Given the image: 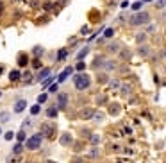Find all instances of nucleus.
Instances as JSON below:
<instances>
[{"mask_svg":"<svg viewBox=\"0 0 166 163\" xmlns=\"http://www.w3.org/2000/svg\"><path fill=\"white\" fill-rule=\"evenodd\" d=\"M73 83H75V88H77V90H86V88H89V84H91V77H89L88 74H84V72H79V74H75V77H73Z\"/></svg>","mask_w":166,"mask_h":163,"instance_id":"1","label":"nucleus"},{"mask_svg":"<svg viewBox=\"0 0 166 163\" xmlns=\"http://www.w3.org/2000/svg\"><path fill=\"white\" fill-rule=\"evenodd\" d=\"M150 22V14L147 13V11H143V13H138V14H134L132 18H130V25H145V23H148Z\"/></svg>","mask_w":166,"mask_h":163,"instance_id":"2","label":"nucleus"},{"mask_svg":"<svg viewBox=\"0 0 166 163\" xmlns=\"http://www.w3.org/2000/svg\"><path fill=\"white\" fill-rule=\"evenodd\" d=\"M41 134H45L46 138H54V136L57 134L56 124H52V122H45V124H41Z\"/></svg>","mask_w":166,"mask_h":163,"instance_id":"3","label":"nucleus"},{"mask_svg":"<svg viewBox=\"0 0 166 163\" xmlns=\"http://www.w3.org/2000/svg\"><path fill=\"white\" fill-rule=\"evenodd\" d=\"M39 145H41V134H34V136L27 138V142H25V147H27L29 151L39 149Z\"/></svg>","mask_w":166,"mask_h":163,"instance_id":"4","label":"nucleus"},{"mask_svg":"<svg viewBox=\"0 0 166 163\" xmlns=\"http://www.w3.org/2000/svg\"><path fill=\"white\" fill-rule=\"evenodd\" d=\"M57 106H59V109H64L68 106V95L66 93H59L57 95Z\"/></svg>","mask_w":166,"mask_h":163,"instance_id":"5","label":"nucleus"},{"mask_svg":"<svg viewBox=\"0 0 166 163\" xmlns=\"http://www.w3.org/2000/svg\"><path fill=\"white\" fill-rule=\"evenodd\" d=\"M25 106H27V101H23V99L16 101L14 102V113H21L23 109H25Z\"/></svg>","mask_w":166,"mask_h":163,"instance_id":"6","label":"nucleus"},{"mask_svg":"<svg viewBox=\"0 0 166 163\" xmlns=\"http://www.w3.org/2000/svg\"><path fill=\"white\" fill-rule=\"evenodd\" d=\"M72 72H73V68H66V70H64V72H63V74H61V75L57 77V83H59V84H61V83H64V81L68 79V75H70V74H72Z\"/></svg>","mask_w":166,"mask_h":163,"instance_id":"7","label":"nucleus"},{"mask_svg":"<svg viewBox=\"0 0 166 163\" xmlns=\"http://www.w3.org/2000/svg\"><path fill=\"white\" fill-rule=\"evenodd\" d=\"M50 77V68H45V70H41V72H39V75H38V81H46V79H48Z\"/></svg>","mask_w":166,"mask_h":163,"instance_id":"8","label":"nucleus"},{"mask_svg":"<svg viewBox=\"0 0 166 163\" xmlns=\"http://www.w3.org/2000/svg\"><path fill=\"white\" fill-rule=\"evenodd\" d=\"M72 134H68V133H64L63 136H61V145H72Z\"/></svg>","mask_w":166,"mask_h":163,"instance_id":"9","label":"nucleus"},{"mask_svg":"<svg viewBox=\"0 0 166 163\" xmlns=\"http://www.w3.org/2000/svg\"><path fill=\"white\" fill-rule=\"evenodd\" d=\"M18 65H20V66L29 65V57H27L25 54H20V56H18Z\"/></svg>","mask_w":166,"mask_h":163,"instance_id":"10","label":"nucleus"},{"mask_svg":"<svg viewBox=\"0 0 166 163\" xmlns=\"http://www.w3.org/2000/svg\"><path fill=\"white\" fill-rule=\"evenodd\" d=\"M46 116H48V118H56L57 116V108H48L46 109Z\"/></svg>","mask_w":166,"mask_h":163,"instance_id":"11","label":"nucleus"},{"mask_svg":"<svg viewBox=\"0 0 166 163\" xmlns=\"http://www.w3.org/2000/svg\"><path fill=\"white\" fill-rule=\"evenodd\" d=\"M16 138H18V142L21 144V142H27V138H25V131H18V134H16Z\"/></svg>","mask_w":166,"mask_h":163,"instance_id":"12","label":"nucleus"},{"mask_svg":"<svg viewBox=\"0 0 166 163\" xmlns=\"http://www.w3.org/2000/svg\"><path fill=\"white\" fill-rule=\"evenodd\" d=\"M9 118H11V115H9L7 111H2V113H0V122H9Z\"/></svg>","mask_w":166,"mask_h":163,"instance_id":"13","label":"nucleus"},{"mask_svg":"<svg viewBox=\"0 0 166 163\" xmlns=\"http://www.w3.org/2000/svg\"><path fill=\"white\" fill-rule=\"evenodd\" d=\"M82 116H84V118H93V116H95V111H93V109H84V111H82Z\"/></svg>","mask_w":166,"mask_h":163,"instance_id":"14","label":"nucleus"},{"mask_svg":"<svg viewBox=\"0 0 166 163\" xmlns=\"http://www.w3.org/2000/svg\"><path fill=\"white\" fill-rule=\"evenodd\" d=\"M139 54H141V56H143V57H145V56H148V54H150V49H148V47H147V45H143V47H139Z\"/></svg>","mask_w":166,"mask_h":163,"instance_id":"15","label":"nucleus"},{"mask_svg":"<svg viewBox=\"0 0 166 163\" xmlns=\"http://www.w3.org/2000/svg\"><path fill=\"white\" fill-rule=\"evenodd\" d=\"M109 113H111V115H118V113H120V106H118V104H111Z\"/></svg>","mask_w":166,"mask_h":163,"instance_id":"16","label":"nucleus"},{"mask_svg":"<svg viewBox=\"0 0 166 163\" xmlns=\"http://www.w3.org/2000/svg\"><path fill=\"white\" fill-rule=\"evenodd\" d=\"M20 77H21V75H20V72H18V70H13V72L9 74V79H11V81H18Z\"/></svg>","mask_w":166,"mask_h":163,"instance_id":"17","label":"nucleus"},{"mask_svg":"<svg viewBox=\"0 0 166 163\" xmlns=\"http://www.w3.org/2000/svg\"><path fill=\"white\" fill-rule=\"evenodd\" d=\"M88 52H89V49H88V47H86V49H82V50H81V52L77 54V59L81 61L82 57H86V56H88Z\"/></svg>","mask_w":166,"mask_h":163,"instance_id":"18","label":"nucleus"},{"mask_svg":"<svg viewBox=\"0 0 166 163\" xmlns=\"http://www.w3.org/2000/svg\"><path fill=\"white\" fill-rule=\"evenodd\" d=\"M104 118H105V115H104V113H95V116H93V120H95V122H102Z\"/></svg>","mask_w":166,"mask_h":163,"instance_id":"19","label":"nucleus"},{"mask_svg":"<svg viewBox=\"0 0 166 163\" xmlns=\"http://www.w3.org/2000/svg\"><path fill=\"white\" fill-rule=\"evenodd\" d=\"M21 151H23V145H21V144L18 142V144H16V145L13 147V154H20Z\"/></svg>","mask_w":166,"mask_h":163,"instance_id":"20","label":"nucleus"},{"mask_svg":"<svg viewBox=\"0 0 166 163\" xmlns=\"http://www.w3.org/2000/svg\"><path fill=\"white\" fill-rule=\"evenodd\" d=\"M98 154H100V151H98V149H97V147H93V149H91V151H89V154H88V156H89V158H97V156H98Z\"/></svg>","mask_w":166,"mask_h":163,"instance_id":"21","label":"nucleus"},{"mask_svg":"<svg viewBox=\"0 0 166 163\" xmlns=\"http://www.w3.org/2000/svg\"><path fill=\"white\" fill-rule=\"evenodd\" d=\"M109 50L111 52H118V50H120V45H118V43H111L109 45Z\"/></svg>","mask_w":166,"mask_h":163,"instance_id":"22","label":"nucleus"},{"mask_svg":"<svg viewBox=\"0 0 166 163\" xmlns=\"http://www.w3.org/2000/svg\"><path fill=\"white\" fill-rule=\"evenodd\" d=\"M145 38H147V34H145V32H139V34H138V38H136V41H138V43H141V41H145Z\"/></svg>","mask_w":166,"mask_h":163,"instance_id":"23","label":"nucleus"},{"mask_svg":"<svg viewBox=\"0 0 166 163\" xmlns=\"http://www.w3.org/2000/svg\"><path fill=\"white\" fill-rule=\"evenodd\" d=\"M41 54H43V49H41V47H34V56L39 57Z\"/></svg>","mask_w":166,"mask_h":163,"instance_id":"24","label":"nucleus"},{"mask_svg":"<svg viewBox=\"0 0 166 163\" xmlns=\"http://www.w3.org/2000/svg\"><path fill=\"white\" fill-rule=\"evenodd\" d=\"M155 7H157V9H164V7H166V0H159V2L155 4Z\"/></svg>","mask_w":166,"mask_h":163,"instance_id":"25","label":"nucleus"},{"mask_svg":"<svg viewBox=\"0 0 166 163\" xmlns=\"http://www.w3.org/2000/svg\"><path fill=\"white\" fill-rule=\"evenodd\" d=\"M77 70H79V72H84V68H86V63H82V61H79L77 63V66H75Z\"/></svg>","mask_w":166,"mask_h":163,"instance_id":"26","label":"nucleus"},{"mask_svg":"<svg viewBox=\"0 0 166 163\" xmlns=\"http://www.w3.org/2000/svg\"><path fill=\"white\" fill-rule=\"evenodd\" d=\"M39 109H41V108H39V104H36V106H32V108H31V113H32V115H38V113H39Z\"/></svg>","mask_w":166,"mask_h":163,"instance_id":"27","label":"nucleus"},{"mask_svg":"<svg viewBox=\"0 0 166 163\" xmlns=\"http://www.w3.org/2000/svg\"><path fill=\"white\" fill-rule=\"evenodd\" d=\"M89 140H91V144H98V142H100V136H98V134H93Z\"/></svg>","mask_w":166,"mask_h":163,"instance_id":"28","label":"nucleus"},{"mask_svg":"<svg viewBox=\"0 0 166 163\" xmlns=\"http://www.w3.org/2000/svg\"><path fill=\"white\" fill-rule=\"evenodd\" d=\"M66 54H68V52H66V50L63 49V50H61V52L57 54V59H59V61H61V59H64V57H66Z\"/></svg>","mask_w":166,"mask_h":163,"instance_id":"29","label":"nucleus"},{"mask_svg":"<svg viewBox=\"0 0 166 163\" xmlns=\"http://www.w3.org/2000/svg\"><path fill=\"white\" fill-rule=\"evenodd\" d=\"M4 138H6V140H13V138H14V133H13V131H7V133L4 134Z\"/></svg>","mask_w":166,"mask_h":163,"instance_id":"30","label":"nucleus"},{"mask_svg":"<svg viewBox=\"0 0 166 163\" xmlns=\"http://www.w3.org/2000/svg\"><path fill=\"white\" fill-rule=\"evenodd\" d=\"M38 102H39V104L46 102V93H43V95H39V97H38Z\"/></svg>","mask_w":166,"mask_h":163,"instance_id":"31","label":"nucleus"},{"mask_svg":"<svg viewBox=\"0 0 166 163\" xmlns=\"http://www.w3.org/2000/svg\"><path fill=\"white\" fill-rule=\"evenodd\" d=\"M141 6H143L141 2H134V4H132V9H134V11H139V9H141Z\"/></svg>","mask_w":166,"mask_h":163,"instance_id":"32","label":"nucleus"},{"mask_svg":"<svg viewBox=\"0 0 166 163\" xmlns=\"http://www.w3.org/2000/svg\"><path fill=\"white\" fill-rule=\"evenodd\" d=\"M113 34H114V31H113V29H107L104 36H105V38H113Z\"/></svg>","mask_w":166,"mask_h":163,"instance_id":"33","label":"nucleus"},{"mask_svg":"<svg viewBox=\"0 0 166 163\" xmlns=\"http://www.w3.org/2000/svg\"><path fill=\"white\" fill-rule=\"evenodd\" d=\"M52 81H54V77H48L46 81H43L41 84H43V86H48V84H52Z\"/></svg>","mask_w":166,"mask_h":163,"instance_id":"34","label":"nucleus"},{"mask_svg":"<svg viewBox=\"0 0 166 163\" xmlns=\"http://www.w3.org/2000/svg\"><path fill=\"white\" fill-rule=\"evenodd\" d=\"M111 88H120V81H111Z\"/></svg>","mask_w":166,"mask_h":163,"instance_id":"35","label":"nucleus"},{"mask_svg":"<svg viewBox=\"0 0 166 163\" xmlns=\"http://www.w3.org/2000/svg\"><path fill=\"white\" fill-rule=\"evenodd\" d=\"M57 88H59V83H57V84H52V86H50V91H52V93H57Z\"/></svg>","mask_w":166,"mask_h":163,"instance_id":"36","label":"nucleus"},{"mask_svg":"<svg viewBox=\"0 0 166 163\" xmlns=\"http://www.w3.org/2000/svg\"><path fill=\"white\" fill-rule=\"evenodd\" d=\"M129 91H130V88H129V86H123V88H122V93H123V95H127Z\"/></svg>","mask_w":166,"mask_h":163,"instance_id":"37","label":"nucleus"},{"mask_svg":"<svg viewBox=\"0 0 166 163\" xmlns=\"http://www.w3.org/2000/svg\"><path fill=\"white\" fill-rule=\"evenodd\" d=\"M88 31H89V27H88V25H84V27H82V29H81V34H86V32H88Z\"/></svg>","mask_w":166,"mask_h":163,"instance_id":"38","label":"nucleus"},{"mask_svg":"<svg viewBox=\"0 0 166 163\" xmlns=\"http://www.w3.org/2000/svg\"><path fill=\"white\" fill-rule=\"evenodd\" d=\"M98 81H100V83H107V75H100Z\"/></svg>","mask_w":166,"mask_h":163,"instance_id":"39","label":"nucleus"},{"mask_svg":"<svg viewBox=\"0 0 166 163\" xmlns=\"http://www.w3.org/2000/svg\"><path fill=\"white\" fill-rule=\"evenodd\" d=\"M32 65H34V68H39V66H41V63H39V59H36V61H34Z\"/></svg>","mask_w":166,"mask_h":163,"instance_id":"40","label":"nucleus"},{"mask_svg":"<svg viewBox=\"0 0 166 163\" xmlns=\"http://www.w3.org/2000/svg\"><path fill=\"white\" fill-rule=\"evenodd\" d=\"M73 163H84V159H81V158H75V159H73Z\"/></svg>","mask_w":166,"mask_h":163,"instance_id":"41","label":"nucleus"},{"mask_svg":"<svg viewBox=\"0 0 166 163\" xmlns=\"http://www.w3.org/2000/svg\"><path fill=\"white\" fill-rule=\"evenodd\" d=\"M2 11H4V4H2V0H0V14H2Z\"/></svg>","mask_w":166,"mask_h":163,"instance_id":"42","label":"nucleus"},{"mask_svg":"<svg viewBox=\"0 0 166 163\" xmlns=\"http://www.w3.org/2000/svg\"><path fill=\"white\" fill-rule=\"evenodd\" d=\"M43 163H57V161H52V159H46V161H43Z\"/></svg>","mask_w":166,"mask_h":163,"instance_id":"43","label":"nucleus"},{"mask_svg":"<svg viewBox=\"0 0 166 163\" xmlns=\"http://www.w3.org/2000/svg\"><path fill=\"white\" fill-rule=\"evenodd\" d=\"M2 70H4V68H2V66H0V74H2Z\"/></svg>","mask_w":166,"mask_h":163,"instance_id":"44","label":"nucleus"},{"mask_svg":"<svg viewBox=\"0 0 166 163\" xmlns=\"http://www.w3.org/2000/svg\"><path fill=\"white\" fill-rule=\"evenodd\" d=\"M145 2H152V0H145Z\"/></svg>","mask_w":166,"mask_h":163,"instance_id":"45","label":"nucleus"},{"mask_svg":"<svg viewBox=\"0 0 166 163\" xmlns=\"http://www.w3.org/2000/svg\"><path fill=\"white\" fill-rule=\"evenodd\" d=\"M0 134H2V129H0Z\"/></svg>","mask_w":166,"mask_h":163,"instance_id":"46","label":"nucleus"},{"mask_svg":"<svg viewBox=\"0 0 166 163\" xmlns=\"http://www.w3.org/2000/svg\"><path fill=\"white\" fill-rule=\"evenodd\" d=\"M164 34H166V29H164Z\"/></svg>","mask_w":166,"mask_h":163,"instance_id":"47","label":"nucleus"},{"mask_svg":"<svg viewBox=\"0 0 166 163\" xmlns=\"http://www.w3.org/2000/svg\"><path fill=\"white\" fill-rule=\"evenodd\" d=\"M27 163H32V161H27Z\"/></svg>","mask_w":166,"mask_h":163,"instance_id":"48","label":"nucleus"}]
</instances>
